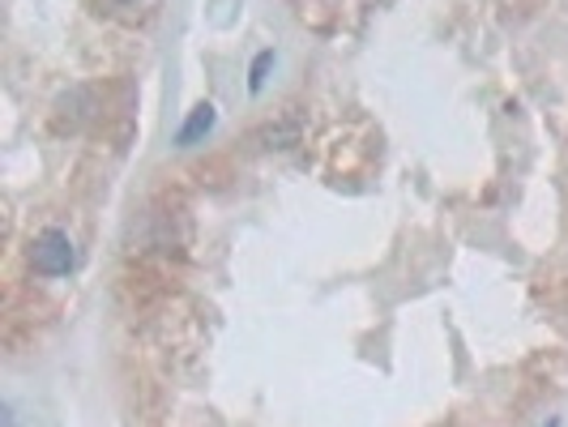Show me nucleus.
<instances>
[{
  "label": "nucleus",
  "instance_id": "2",
  "mask_svg": "<svg viewBox=\"0 0 568 427\" xmlns=\"http://www.w3.org/2000/svg\"><path fill=\"white\" fill-rule=\"evenodd\" d=\"M214 120H219V112H214V103H197L193 108V115L180 124V133H175V142L180 145H193L197 138H205L210 129H214Z\"/></svg>",
  "mask_w": 568,
  "mask_h": 427
},
{
  "label": "nucleus",
  "instance_id": "4",
  "mask_svg": "<svg viewBox=\"0 0 568 427\" xmlns=\"http://www.w3.org/2000/svg\"><path fill=\"white\" fill-rule=\"evenodd\" d=\"M547 427H560V419H547Z\"/></svg>",
  "mask_w": 568,
  "mask_h": 427
},
{
  "label": "nucleus",
  "instance_id": "1",
  "mask_svg": "<svg viewBox=\"0 0 568 427\" xmlns=\"http://www.w3.org/2000/svg\"><path fill=\"white\" fill-rule=\"evenodd\" d=\"M73 265H78V253H73L69 231L48 227L34 235V244H30V270H34L39 278H60V274H69Z\"/></svg>",
  "mask_w": 568,
  "mask_h": 427
},
{
  "label": "nucleus",
  "instance_id": "3",
  "mask_svg": "<svg viewBox=\"0 0 568 427\" xmlns=\"http://www.w3.org/2000/svg\"><path fill=\"white\" fill-rule=\"evenodd\" d=\"M270 60H274V52H261V57L253 60V78H248V85H253V90H261V85H265V69H270Z\"/></svg>",
  "mask_w": 568,
  "mask_h": 427
},
{
  "label": "nucleus",
  "instance_id": "5",
  "mask_svg": "<svg viewBox=\"0 0 568 427\" xmlns=\"http://www.w3.org/2000/svg\"><path fill=\"white\" fill-rule=\"evenodd\" d=\"M120 4H138V0H120Z\"/></svg>",
  "mask_w": 568,
  "mask_h": 427
}]
</instances>
